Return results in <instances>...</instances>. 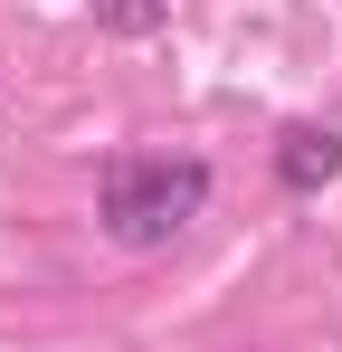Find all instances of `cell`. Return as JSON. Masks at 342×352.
<instances>
[{"instance_id": "cell-1", "label": "cell", "mask_w": 342, "mask_h": 352, "mask_svg": "<svg viewBox=\"0 0 342 352\" xmlns=\"http://www.w3.org/2000/svg\"><path fill=\"white\" fill-rule=\"evenodd\" d=\"M200 200H209V162L200 153H124V162H105L95 219H105L114 248H171L200 219Z\"/></svg>"}, {"instance_id": "cell-2", "label": "cell", "mask_w": 342, "mask_h": 352, "mask_svg": "<svg viewBox=\"0 0 342 352\" xmlns=\"http://www.w3.org/2000/svg\"><path fill=\"white\" fill-rule=\"evenodd\" d=\"M333 172H342V133L333 124H295V133L276 143V181L285 190H323Z\"/></svg>"}, {"instance_id": "cell-3", "label": "cell", "mask_w": 342, "mask_h": 352, "mask_svg": "<svg viewBox=\"0 0 342 352\" xmlns=\"http://www.w3.org/2000/svg\"><path fill=\"white\" fill-rule=\"evenodd\" d=\"M95 10V29H114V38H152L171 19V0H86Z\"/></svg>"}]
</instances>
